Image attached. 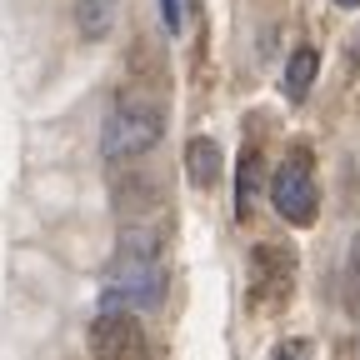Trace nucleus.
Segmentation results:
<instances>
[{"mask_svg":"<svg viewBox=\"0 0 360 360\" xmlns=\"http://www.w3.org/2000/svg\"><path fill=\"white\" fill-rule=\"evenodd\" d=\"M90 350L96 360H150V340L135 310H101L90 326Z\"/></svg>","mask_w":360,"mask_h":360,"instance_id":"5","label":"nucleus"},{"mask_svg":"<svg viewBox=\"0 0 360 360\" xmlns=\"http://www.w3.org/2000/svg\"><path fill=\"white\" fill-rule=\"evenodd\" d=\"M160 135H165V105L150 90L125 85L101 125V150H105V160H135L150 146H160Z\"/></svg>","mask_w":360,"mask_h":360,"instance_id":"2","label":"nucleus"},{"mask_svg":"<svg viewBox=\"0 0 360 360\" xmlns=\"http://www.w3.org/2000/svg\"><path fill=\"white\" fill-rule=\"evenodd\" d=\"M75 15H80V30H85L90 40H101V35H110V25H115V0H80Z\"/></svg>","mask_w":360,"mask_h":360,"instance_id":"9","label":"nucleus"},{"mask_svg":"<svg viewBox=\"0 0 360 360\" xmlns=\"http://www.w3.org/2000/svg\"><path fill=\"white\" fill-rule=\"evenodd\" d=\"M220 170H225L220 146L205 141V135H195V141L186 146V175H191V186H195V191H210L215 180H220Z\"/></svg>","mask_w":360,"mask_h":360,"instance_id":"7","label":"nucleus"},{"mask_svg":"<svg viewBox=\"0 0 360 360\" xmlns=\"http://www.w3.org/2000/svg\"><path fill=\"white\" fill-rule=\"evenodd\" d=\"M335 6H345V11H350V6H360V0H335Z\"/></svg>","mask_w":360,"mask_h":360,"instance_id":"15","label":"nucleus"},{"mask_svg":"<svg viewBox=\"0 0 360 360\" xmlns=\"http://www.w3.org/2000/svg\"><path fill=\"white\" fill-rule=\"evenodd\" d=\"M350 60H355V65H360V40H355V51H350Z\"/></svg>","mask_w":360,"mask_h":360,"instance_id":"14","label":"nucleus"},{"mask_svg":"<svg viewBox=\"0 0 360 360\" xmlns=\"http://www.w3.org/2000/svg\"><path fill=\"white\" fill-rule=\"evenodd\" d=\"M165 300V260L155 231H125L105 270V310H155Z\"/></svg>","mask_w":360,"mask_h":360,"instance_id":"1","label":"nucleus"},{"mask_svg":"<svg viewBox=\"0 0 360 360\" xmlns=\"http://www.w3.org/2000/svg\"><path fill=\"white\" fill-rule=\"evenodd\" d=\"M245 290H250V310H260V315L290 305V290H295V250L290 245H276V240H260L250 250V265H245Z\"/></svg>","mask_w":360,"mask_h":360,"instance_id":"3","label":"nucleus"},{"mask_svg":"<svg viewBox=\"0 0 360 360\" xmlns=\"http://www.w3.org/2000/svg\"><path fill=\"white\" fill-rule=\"evenodd\" d=\"M340 290H345V310L360 321V236L350 240L345 250V276H340Z\"/></svg>","mask_w":360,"mask_h":360,"instance_id":"10","label":"nucleus"},{"mask_svg":"<svg viewBox=\"0 0 360 360\" xmlns=\"http://www.w3.org/2000/svg\"><path fill=\"white\" fill-rule=\"evenodd\" d=\"M270 200H276V215L290 225H315V210H321V195H315V175H310V150H290L281 160V170L270 175Z\"/></svg>","mask_w":360,"mask_h":360,"instance_id":"4","label":"nucleus"},{"mask_svg":"<svg viewBox=\"0 0 360 360\" xmlns=\"http://www.w3.org/2000/svg\"><path fill=\"white\" fill-rule=\"evenodd\" d=\"M160 20H165V30H170V35L180 30V0H160Z\"/></svg>","mask_w":360,"mask_h":360,"instance_id":"12","label":"nucleus"},{"mask_svg":"<svg viewBox=\"0 0 360 360\" xmlns=\"http://www.w3.org/2000/svg\"><path fill=\"white\" fill-rule=\"evenodd\" d=\"M260 191H265V155L250 146V150H240V165H236V215L240 220L255 215Z\"/></svg>","mask_w":360,"mask_h":360,"instance_id":"6","label":"nucleus"},{"mask_svg":"<svg viewBox=\"0 0 360 360\" xmlns=\"http://www.w3.org/2000/svg\"><path fill=\"white\" fill-rule=\"evenodd\" d=\"M276 360H310V345L305 340H285V345H276Z\"/></svg>","mask_w":360,"mask_h":360,"instance_id":"11","label":"nucleus"},{"mask_svg":"<svg viewBox=\"0 0 360 360\" xmlns=\"http://www.w3.org/2000/svg\"><path fill=\"white\" fill-rule=\"evenodd\" d=\"M350 360H360V335H355V340H350Z\"/></svg>","mask_w":360,"mask_h":360,"instance_id":"13","label":"nucleus"},{"mask_svg":"<svg viewBox=\"0 0 360 360\" xmlns=\"http://www.w3.org/2000/svg\"><path fill=\"white\" fill-rule=\"evenodd\" d=\"M315 70H321V56H315V45H295L290 60H285V80H281L290 105H300V101H305V90H310Z\"/></svg>","mask_w":360,"mask_h":360,"instance_id":"8","label":"nucleus"}]
</instances>
